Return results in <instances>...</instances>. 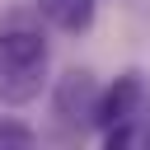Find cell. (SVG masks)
<instances>
[{
	"label": "cell",
	"mask_w": 150,
	"mask_h": 150,
	"mask_svg": "<svg viewBox=\"0 0 150 150\" xmlns=\"http://www.w3.org/2000/svg\"><path fill=\"white\" fill-rule=\"evenodd\" d=\"M47 70H52V52L38 28H28V23L0 28V103L5 108L38 103V94L52 80Z\"/></svg>",
	"instance_id": "1"
},
{
	"label": "cell",
	"mask_w": 150,
	"mask_h": 150,
	"mask_svg": "<svg viewBox=\"0 0 150 150\" xmlns=\"http://www.w3.org/2000/svg\"><path fill=\"white\" fill-rule=\"evenodd\" d=\"M98 89L89 70H66L52 89V112L61 122H75V127H94V103H98Z\"/></svg>",
	"instance_id": "2"
},
{
	"label": "cell",
	"mask_w": 150,
	"mask_h": 150,
	"mask_svg": "<svg viewBox=\"0 0 150 150\" xmlns=\"http://www.w3.org/2000/svg\"><path fill=\"white\" fill-rule=\"evenodd\" d=\"M136 112H141V80L127 70V75H117L112 84H103V89H98V103H94V127H98V131H108V127L131 122Z\"/></svg>",
	"instance_id": "3"
},
{
	"label": "cell",
	"mask_w": 150,
	"mask_h": 150,
	"mask_svg": "<svg viewBox=\"0 0 150 150\" xmlns=\"http://www.w3.org/2000/svg\"><path fill=\"white\" fill-rule=\"evenodd\" d=\"M33 9H38L52 28H61V33H84V28L94 23L98 0H33Z\"/></svg>",
	"instance_id": "4"
},
{
	"label": "cell",
	"mask_w": 150,
	"mask_h": 150,
	"mask_svg": "<svg viewBox=\"0 0 150 150\" xmlns=\"http://www.w3.org/2000/svg\"><path fill=\"white\" fill-rule=\"evenodd\" d=\"M38 141V131L19 117H0V150H28Z\"/></svg>",
	"instance_id": "5"
},
{
	"label": "cell",
	"mask_w": 150,
	"mask_h": 150,
	"mask_svg": "<svg viewBox=\"0 0 150 150\" xmlns=\"http://www.w3.org/2000/svg\"><path fill=\"white\" fill-rule=\"evenodd\" d=\"M141 141H145V145H150V127H145V131H141Z\"/></svg>",
	"instance_id": "6"
}]
</instances>
